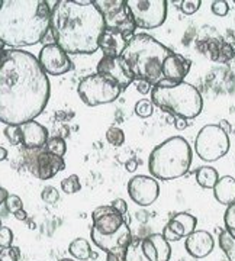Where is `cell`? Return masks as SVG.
<instances>
[{
	"mask_svg": "<svg viewBox=\"0 0 235 261\" xmlns=\"http://www.w3.org/2000/svg\"><path fill=\"white\" fill-rule=\"evenodd\" d=\"M51 84L38 58L23 49L0 51V122L35 121L49 100Z\"/></svg>",
	"mask_w": 235,
	"mask_h": 261,
	"instance_id": "6da1fadb",
	"label": "cell"
},
{
	"mask_svg": "<svg viewBox=\"0 0 235 261\" xmlns=\"http://www.w3.org/2000/svg\"><path fill=\"white\" fill-rule=\"evenodd\" d=\"M49 29L57 45L67 54L92 56L99 49L105 20L94 2L82 6L74 0H58L51 9Z\"/></svg>",
	"mask_w": 235,
	"mask_h": 261,
	"instance_id": "7a4b0ae2",
	"label": "cell"
},
{
	"mask_svg": "<svg viewBox=\"0 0 235 261\" xmlns=\"http://www.w3.org/2000/svg\"><path fill=\"white\" fill-rule=\"evenodd\" d=\"M51 9L44 0H3L0 5V41L3 45L31 47L47 35Z\"/></svg>",
	"mask_w": 235,
	"mask_h": 261,
	"instance_id": "3957f363",
	"label": "cell"
},
{
	"mask_svg": "<svg viewBox=\"0 0 235 261\" xmlns=\"http://www.w3.org/2000/svg\"><path fill=\"white\" fill-rule=\"evenodd\" d=\"M170 54L169 48L155 38L147 34H135L121 57L129 67L134 80H145L155 86L163 80V64Z\"/></svg>",
	"mask_w": 235,
	"mask_h": 261,
	"instance_id": "277c9868",
	"label": "cell"
},
{
	"mask_svg": "<svg viewBox=\"0 0 235 261\" xmlns=\"http://www.w3.org/2000/svg\"><path fill=\"white\" fill-rule=\"evenodd\" d=\"M151 102L173 118L195 119L202 113L203 99L199 90L186 82H169L163 79L152 86Z\"/></svg>",
	"mask_w": 235,
	"mask_h": 261,
	"instance_id": "5b68a950",
	"label": "cell"
},
{
	"mask_svg": "<svg viewBox=\"0 0 235 261\" xmlns=\"http://www.w3.org/2000/svg\"><path fill=\"white\" fill-rule=\"evenodd\" d=\"M192 164V148L183 137H171L151 151L148 170L159 180H176L183 177Z\"/></svg>",
	"mask_w": 235,
	"mask_h": 261,
	"instance_id": "8992f818",
	"label": "cell"
},
{
	"mask_svg": "<svg viewBox=\"0 0 235 261\" xmlns=\"http://www.w3.org/2000/svg\"><path fill=\"white\" fill-rule=\"evenodd\" d=\"M77 92L87 106H99L115 102L121 96L122 89L111 79L94 73L80 80Z\"/></svg>",
	"mask_w": 235,
	"mask_h": 261,
	"instance_id": "52a82bcc",
	"label": "cell"
},
{
	"mask_svg": "<svg viewBox=\"0 0 235 261\" xmlns=\"http://www.w3.org/2000/svg\"><path fill=\"white\" fill-rule=\"evenodd\" d=\"M231 142L225 130L219 128V125L209 123L199 130L195 140V151L199 159L203 161H217L226 155L229 151Z\"/></svg>",
	"mask_w": 235,
	"mask_h": 261,
	"instance_id": "ba28073f",
	"label": "cell"
},
{
	"mask_svg": "<svg viewBox=\"0 0 235 261\" xmlns=\"http://www.w3.org/2000/svg\"><path fill=\"white\" fill-rule=\"evenodd\" d=\"M94 5L103 16L105 28L118 31L128 39L135 35L137 25L126 6V0H94Z\"/></svg>",
	"mask_w": 235,
	"mask_h": 261,
	"instance_id": "9c48e42d",
	"label": "cell"
},
{
	"mask_svg": "<svg viewBox=\"0 0 235 261\" xmlns=\"http://www.w3.org/2000/svg\"><path fill=\"white\" fill-rule=\"evenodd\" d=\"M126 6L137 28L155 29L167 19L166 0H126Z\"/></svg>",
	"mask_w": 235,
	"mask_h": 261,
	"instance_id": "30bf717a",
	"label": "cell"
},
{
	"mask_svg": "<svg viewBox=\"0 0 235 261\" xmlns=\"http://www.w3.org/2000/svg\"><path fill=\"white\" fill-rule=\"evenodd\" d=\"M128 195L138 206L152 205L160 196L159 181L152 176H135L128 181Z\"/></svg>",
	"mask_w": 235,
	"mask_h": 261,
	"instance_id": "8fae6325",
	"label": "cell"
},
{
	"mask_svg": "<svg viewBox=\"0 0 235 261\" xmlns=\"http://www.w3.org/2000/svg\"><path fill=\"white\" fill-rule=\"evenodd\" d=\"M38 61L48 75H61L73 68V63L66 51L57 44H48L39 51Z\"/></svg>",
	"mask_w": 235,
	"mask_h": 261,
	"instance_id": "7c38bea8",
	"label": "cell"
},
{
	"mask_svg": "<svg viewBox=\"0 0 235 261\" xmlns=\"http://www.w3.org/2000/svg\"><path fill=\"white\" fill-rule=\"evenodd\" d=\"M96 73L111 79L122 90L134 82V75L122 57H102L97 64Z\"/></svg>",
	"mask_w": 235,
	"mask_h": 261,
	"instance_id": "4fadbf2b",
	"label": "cell"
},
{
	"mask_svg": "<svg viewBox=\"0 0 235 261\" xmlns=\"http://www.w3.org/2000/svg\"><path fill=\"white\" fill-rule=\"evenodd\" d=\"M90 237L94 245L105 252L109 251H118V250H126V247L129 245L132 241V232L129 229V225L125 224L116 231L115 233L111 235H102V233L96 232V231H90Z\"/></svg>",
	"mask_w": 235,
	"mask_h": 261,
	"instance_id": "5bb4252c",
	"label": "cell"
},
{
	"mask_svg": "<svg viewBox=\"0 0 235 261\" xmlns=\"http://www.w3.org/2000/svg\"><path fill=\"white\" fill-rule=\"evenodd\" d=\"M92 219H93V226L92 229L102 235H111L115 233L123 224V215L118 211H115L112 206H99L92 212Z\"/></svg>",
	"mask_w": 235,
	"mask_h": 261,
	"instance_id": "9a60e30c",
	"label": "cell"
},
{
	"mask_svg": "<svg viewBox=\"0 0 235 261\" xmlns=\"http://www.w3.org/2000/svg\"><path fill=\"white\" fill-rule=\"evenodd\" d=\"M196 225H198V219L193 215L188 214V212H180L176 214L170 222L164 226L163 231V237L169 241H180L181 238H186L192 232L196 231Z\"/></svg>",
	"mask_w": 235,
	"mask_h": 261,
	"instance_id": "2e32d148",
	"label": "cell"
},
{
	"mask_svg": "<svg viewBox=\"0 0 235 261\" xmlns=\"http://www.w3.org/2000/svg\"><path fill=\"white\" fill-rule=\"evenodd\" d=\"M215 241L207 231H195L186 237L185 248L193 258H205L214 251Z\"/></svg>",
	"mask_w": 235,
	"mask_h": 261,
	"instance_id": "e0dca14e",
	"label": "cell"
},
{
	"mask_svg": "<svg viewBox=\"0 0 235 261\" xmlns=\"http://www.w3.org/2000/svg\"><path fill=\"white\" fill-rule=\"evenodd\" d=\"M142 250L150 261H169L171 257V247L163 233H151L144 238Z\"/></svg>",
	"mask_w": 235,
	"mask_h": 261,
	"instance_id": "ac0fdd59",
	"label": "cell"
},
{
	"mask_svg": "<svg viewBox=\"0 0 235 261\" xmlns=\"http://www.w3.org/2000/svg\"><path fill=\"white\" fill-rule=\"evenodd\" d=\"M22 135V145L28 149L42 148L48 141V129L39 122L31 121L19 125Z\"/></svg>",
	"mask_w": 235,
	"mask_h": 261,
	"instance_id": "d6986e66",
	"label": "cell"
},
{
	"mask_svg": "<svg viewBox=\"0 0 235 261\" xmlns=\"http://www.w3.org/2000/svg\"><path fill=\"white\" fill-rule=\"evenodd\" d=\"M190 65H192L190 60L180 54L171 53L164 60V64H163V79L169 82H174V83H180L189 74Z\"/></svg>",
	"mask_w": 235,
	"mask_h": 261,
	"instance_id": "ffe728a7",
	"label": "cell"
},
{
	"mask_svg": "<svg viewBox=\"0 0 235 261\" xmlns=\"http://www.w3.org/2000/svg\"><path fill=\"white\" fill-rule=\"evenodd\" d=\"M64 168H66L64 159L53 155L47 151L39 152L35 159V174L39 180H49Z\"/></svg>",
	"mask_w": 235,
	"mask_h": 261,
	"instance_id": "44dd1931",
	"label": "cell"
},
{
	"mask_svg": "<svg viewBox=\"0 0 235 261\" xmlns=\"http://www.w3.org/2000/svg\"><path fill=\"white\" fill-rule=\"evenodd\" d=\"M128 41L129 39L121 32L105 28L99 39V49H102L103 57H121Z\"/></svg>",
	"mask_w": 235,
	"mask_h": 261,
	"instance_id": "7402d4cb",
	"label": "cell"
},
{
	"mask_svg": "<svg viewBox=\"0 0 235 261\" xmlns=\"http://www.w3.org/2000/svg\"><path fill=\"white\" fill-rule=\"evenodd\" d=\"M214 195L219 203L229 206L235 202V178L231 176L219 177L214 187Z\"/></svg>",
	"mask_w": 235,
	"mask_h": 261,
	"instance_id": "603a6c76",
	"label": "cell"
},
{
	"mask_svg": "<svg viewBox=\"0 0 235 261\" xmlns=\"http://www.w3.org/2000/svg\"><path fill=\"white\" fill-rule=\"evenodd\" d=\"M68 252L71 257L77 260H89V258H96V254L92 251L90 244L86 241L85 238H75L68 245Z\"/></svg>",
	"mask_w": 235,
	"mask_h": 261,
	"instance_id": "cb8c5ba5",
	"label": "cell"
},
{
	"mask_svg": "<svg viewBox=\"0 0 235 261\" xmlns=\"http://www.w3.org/2000/svg\"><path fill=\"white\" fill-rule=\"evenodd\" d=\"M218 180H219V174H218L217 168L203 166L196 170V181L199 186L203 189H214Z\"/></svg>",
	"mask_w": 235,
	"mask_h": 261,
	"instance_id": "d4e9b609",
	"label": "cell"
},
{
	"mask_svg": "<svg viewBox=\"0 0 235 261\" xmlns=\"http://www.w3.org/2000/svg\"><path fill=\"white\" fill-rule=\"evenodd\" d=\"M125 261H150L142 250L141 238H132V241L125 250Z\"/></svg>",
	"mask_w": 235,
	"mask_h": 261,
	"instance_id": "484cf974",
	"label": "cell"
},
{
	"mask_svg": "<svg viewBox=\"0 0 235 261\" xmlns=\"http://www.w3.org/2000/svg\"><path fill=\"white\" fill-rule=\"evenodd\" d=\"M219 247L222 248V251L225 252L228 257V261H235V238L228 232V231H222L219 233Z\"/></svg>",
	"mask_w": 235,
	"mask_h": 261,
	"instance_id": "4316f807",
	"label": "cell"
},
{
	"mask_svg": "<svg viewBox=\"0 0 235 261\" xmlns=\"http://www.w3.org/2000/svg\"><path fill=\"white\" fill-rule=\"evenodd\" d=\"M44 151H47L53 155H57V157H64L67 151L66 141L60 137H51V138H48L47 144L44 145Z\"/></svg>",
	"mask_w": 235,
	"mask_h": 261,
	"instance_id": "83f0119b",
	"label": "cell"
},
{
	"mask_svg": "<svg viewBox=\"0 0 235 261\" xmlns=\"http://www.w3.org/2000/svg\"><path fill=\"white\" fill-rule=\"evenodd\" d=\"M61 190L67 193V195H73L82 190V183L80 178L77 174H70L68 177H66L61 181Z\"/></svg>",
	"mask_w": 235,
	"mask_h": 261,
	"instance_id": "f1b7e54d",
	"label": "cell"
},
{
	"mask_svg": "<svg viewBox=\"0 0 235 261\" xmlns=\"http://www.w3.org/2000/svg\"><path fill=\"white\" fill-rule=\"evenodd\" d=\"M106 141L113 145V147H121L125 142V134L121 128L118 126H111L106 132Z\"/></svg>",
	"mask_w": 235,
	"mask_h": 261,
	"instance_id": "f546056e",
	"label": "cell"
},
{
	"mask_svg": "<svg viewBox=\"0 0 235 261\" xmlns=\"http://www.w3.org/2000/svg\"><path fill=\"white\" fill-rule=\"evenodd\" d=\"M134 111L137 113V116H140V118H150L154 113V105L148 99H141L137 102Z\"/></svg>",
	"mask_w": 235,
	"mask_h": 261,
	"instance_id": "4dcf8cb0",
	"label": "cell"
},
{
	"mask_svg": "<svg viewBox=\"0 0 235 261\" xmlns=\"http://www.w3.org/2000/svg\"><path fill=\"white\" fill-rule=\"evenodd\" d=\"M224 224L225 229L235 238V202L226 207L225 215H224Z\"/></svg>",
	"mask_w": 235,
	"mask_h": 261,
	"instance_id": "1f68e13d",
	"label": "cell"
},
{
	"mask_svg": "<svg viewBox=\"0 0 235 261\" xmlns=\"http://www.w3.org/2000/svg\"><path fill=\"white\" fill-rule=\"evenodd\" d=\"M5 137L8 138L12 145H19L22 144V135H20V128L16 125H6L5 128Z\"/></svg>",
	"mask_w": 235,
	"mask_h": 261,
	"instance_id": "d6a6232c",
	"label": "cell"
},
{
	"mask_svg": "<svg viewBox=\"0 0 235 261\" xmlns=\"http://www.w3.org/2000/svg\"><path fill=\"white\" fill-rule=\"evenodd\" d=\"M41 197L45 203H49V205H56L60 199V192L57 190L56 187L53 186H47L42 189L41 192Z\"/></svg>",
	"mask_w": 235,
	"mask_h": 261,
	"instance_id": "836d02e7",
	"label": "cell"
},
{
	"mask_svg": "<svg viewBox=\"0 0 235 261\" xmlns=\"http://www.w3.org/2000/svg\"><path fill=\"white\" fill-rule=\"evenodd\" d=\"M20 251L18 247H6L0 250V261H18Z\"/></svg>",
	"mask_w": 235,
	"mask_h": 261,
	"instance_id": "e575fe53",
	"label": "cell"
},
{
	"mask_svg": "<svg viewBox=\"0 0 235 261\" xmlns=\"http://www.w3.org/2000/svg\"><path fill=\"white\" fill-rule=\"evenodd\" d=\"M5 205H6V209L9 211L10 214H15V212H18L20 209H23V202H22V199L16 195L8 196L6 200H5Z\"/></svg>",
	"mask_w": 235,
	"mask_h": 261,
	"instance_id": "d590c367",
	"label": "cell"
},
{
	"mask_svg": "<svg viewBox=\"0 0 235 261\" xmlns=\"http://www.w3.org/2000/svg\"><path fill=\"white\" fill-rule=\"evenodd\" d=\"M200 5H202L200 0H183L181 5H180V9L185 15H193V13L198 12Z\"/></svg>",
	"mask_w": 235,
	"mask_h": 261,
	"instance_id": "8d00e7d4",
	"label": "cell"
},
{
	"mask_svg": "<svg viewBox=\"0 0 235 261\" xmlns=\"http://www.w3.org/2000/svg\"><path fill=\"white\" fill-rule=\"evenodd\" d=\"M211 10H212L214 15H217L219 18H224V16L228 15L229 6H228V3L224 2V0H215V2H212V5H211Z\"/></svg>",
	"mask_w": 235,
	"mask_h": 261,
	"instance_id": "74e56055",
	"label": "cell"
},
{
	"mask_svg": "<svg viewBox=\"0 0 235 261\" xmlns=\"http://www.w3.org/2000/svg\"><path fill=\"white\" fill-rule=\"evenodd\" d=\"M13 243V232L10 228L6 226H2L0 228V248H6L10 247Z\"/></svg>",
	"mask_w": 235,
	"mask_h": 261,
	"instance_id": "f35d334b",
	"label": "cell"
},
{
	"mask_svg": "<svg viewBox=\"0 0 235 261\" xmlns=\"http://www.w3.org/2000/svg\"><path fill=\"white\" fill-rule=\"evenodd\" d=\"M115 211H118L121 215H125L128 212V203L123 200V199H115L112 203H111Z\"/></svg>",
	"mask_w": 235,
	"mask_h": 261,
	"instance_id": "ab89813d",
	"label": "cell"
},
{
	"mask_svg": "<svg viewBox=\"0 0 235 261\" xmlns=\"http://www.w3.org/2000/svg\"><path fill=\"white\" fill-rule=\"evenodd\" d=\"M106 261H125V250L106 252Z\"/></svg>",
	"mask_w": 235,
	"mask_h": 261,
	"instance_id": "60d3db41",
	"label": "cell"
},
{
	"mask_svg": "<svg viewBox=\"0 0 235 261\" xmlns=\"http://www.w3.org/2000/svg\"><path fill=\"white\" fill-rule=\"evenodd\" d=\"M137 90L141 94H148L151 93V90H152V84L148 83V82H145V80H140V82L137 83Z\"/></svg>",
	"mask_w": 235,
	"mask_h": 261,
	"instance_id": "b9f144b4",
	"label": "cell"
},
{
	"mask_svg": "<svg viewBox=\"0 0 235 261\" xmlns=\"http://www.w3.org/2000/svg\"><path fill=\"white\" fill-rule=\"evenodd\" d=\"M174 126H176V129L183 130L188 128V119H185V118H174Z\"/></svg>",
	"mask_w": 235,
	"mask_h": 261,
	"instance_id": "7bdbcfd3",
	"label": "cell"
},
{
	"mask_svg": "<svg viewBox=\"0 0 235 261\" xmlns=\"http://www.w3.org/2000/svg\"><path fill=\"white\" fill-rule=\"evenodd\" d=\"M138 167V161L137 160H129V161H126V164H125V168H126V171H129V173H134L135 170Z\"/></svg>",
	"mask_w": 235,
	"mask_h": 261,
	"instance_id": "ee69618b",
	"label": "cell"
},
{
	"mask_svg": "<svg viewBox=\"0 0 235 261\" xmlns=\"http://www.w3.org/2000/svg\"><path fill=\"white\" fill-rule=\"evenodd\" d=\"M13 216H15L18 221H27V219H28V214H27V211H25V209H20V211H18V212H15Z\"/></svg>",
	"mask_w": 235,
	"mask_h": 261,
	"instance_id": "f6af8a7d",
	"label": "cell"
},
{
	"mask_svg": "<svg viewBox=\"0 0 235 261\" xmlns=\"http://www.w3.org/2000/svg\"><path fill=\"white\" fill-rule=\"evenodd\" d=\"M218 125H219V128H221V129L225 130L226 134H229V132H231V125H229V122L225 121V119H222V121L219 122Z\"/></svg>",
	"mask_w": 235,
	"mask_h": 261,
	"instance_id": "bcb514c9",
	"label": "cell"
},
{
	"mask_svg": "<svg viewBox=\"0 0 235 261\" xmlns=\"http://www.w3.org/2000/svg\"><path fill=\"white\" fill-rule=\"evenodd\" d=\"M8 196H9V193L3 187H0V206H2V203H5V200H6Z\"/></svg>",
	"mask_w": 235,
	"mask_h": 261,
	"instance_id": "7dc6e473",
	"label": "cell"
},
{
	"mask_svg": "<svg viewBox=\"0 0 235 261\" xmlns=\"http://www.w3.org/2000/svg\"><path fill=\"white\" fill-rule=\"evenodd\" d=\"M6 159H8V149L0 147V161H5Z\"/></svg>",
	"mask_w": 235,
	"mask_h": 261,
	"instance_id": "c3c4849f",
	"label": "cell"
},
{
	"mask_svg": "<svg viewBox=\"0 0 235 261\" xmlns=\"http://www.w3.org/2000/svg\"><path fill=\"white\" fill-rule=\"evenodd\" d=\"M27 221H28V219H27ZM28 224H29V228H31V229H35V224H34L32 221H28Z\"/></svg>",
	"mask_w": 235,
	"mask_h": 261,
	"instance_id": "681fc988",
	"label": "cell"
},
{
	"mask_svg": "<svg viewBox=\"0 0 235 261\" xmlns=\"http://www.w3.org/2000/svg\"><path fill=\"white\" fill-rule=\"evenodd\" d=\"M58 261H73L71 258H61V260H58Z\"/></svg>",
	"mask_w": 235,
	"mask_h": 261,
	"instance_id": "f907efd6",
	"label": "cell"
},
{
	"mask_svg": "<svg viewBox=\"0 0 235 261\" xmlns=\"http://www.w3.org/2000/svg\"><path fill=\"white\" fill-rule=\"evenodd\" d=\"M0 228H2V221H0Z\"/></svg>",
	"mask_w": 235,
	"mask_h": 261,
	"instance_id": "816d5d0a",
	"label": "cell"
},
{
	"mask_svg": "<svg viewBox=\"0 0 235 261\" xmlns=\"http://www.w3.org/2000/svg\"><path fill=\"white\" fill-rule=\"evenodd\" d=\"M0 5H2V2H0Z\"/></svg>",
	"mask_w": 235,
	"mask_h": 261,
	"instance_id": "f5cc1de1",
	"label": "cell"
}]
</instances>
